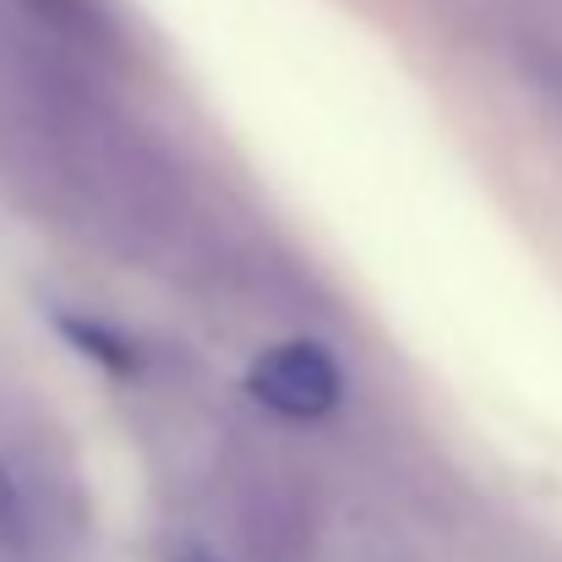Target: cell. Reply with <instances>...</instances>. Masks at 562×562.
I'll list each match as a JSON object with an SVG mask.
<instances>
[{"label": "cell", "instance_id": "obj_1", "mask_svg": "<svg viewBox=\"0 0 562 562\" xmlns=\"http://www.w3.org/2000/svg\"><path fill=\"white\" fill-rule=\"evenodd\" d=\"M246 387H251L257 404H268L284 420H323V415L339 409V393H345L334 356H323L317 345H301V339L262 350Z\"/></svg>", "mask_w": 562, "mask_h": 562}, {"label": "cell", "instance_id": "obj_2", "mask_svg": "<svg viewBox=\"0 0 562 562\" xmlns=\"http://www.w3.org/2000/svg\"><path fill=\"white\" fill-rule=\"evenodd\" d=\"M60 334H66V345L88 350V356H93V361H104L110 372H132V367H137V356L126 350V339H115V334H110V328H99V323L66 317V323H60Z\"/></svg>", "mask_w": 562, "mask_h": 562}, {"label": "cell", "instance_id": "obj_3", "mask_svg": "<svg viewBox=\"0 0 562 562\" xmlns=\"http://www.w3.org/2000/svg\"><path fill=\"white\" fill-rule=\"evenodd\" d=\"M22 541H27V508H22L16 481L0 464V547H22Z\"/></svg>", "mask_w": 562, "mask_h": 562}, {"label": "cell", "instance_id": "obj_4", "mask_svg": "<svg viewBox=\"0 0 562 562\" xmlns=\"http://www.w3.org/2000/svg\"><path fill=\"white\" fill-rule=\"evenodd\" d=\"M44 11H55L60 22H82L88 16V0H38Z\"/></svg>", "mask_w": 562, "mask_h": 562}]
</instances>
